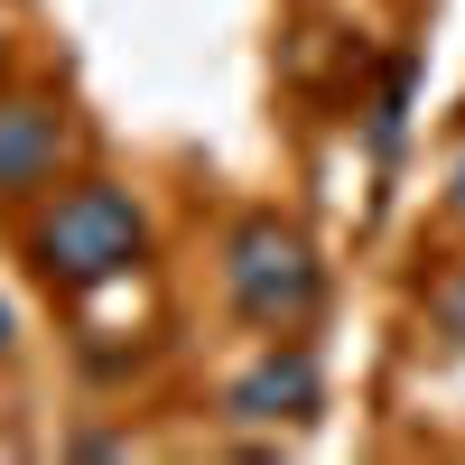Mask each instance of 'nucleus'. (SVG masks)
Segmentation results:
<instances>
[{
    "instance_id": "obj_1",
    "label": "nucleus",
    "mask_w": 465,
    "mask_h": 465,
    "mask_svg": "<svg viewBox=\"0 0 465 465\" xmlns=\"http://www.w3.org/2000/svg\"><path fill=\"white\" fill-rule=\"evenodd\" d=\"M19 252H28L47 298L84 307V298L122 289L149 261V214L122 196V186H103V177H65V186H47V205L19 223Z\"/></svg>"
},
{
    "instance_id": "obj_6",
    "label": "nucleus",
    "mask_w": 465,
    "mask_h": 465,
    "mask_svg": "<svg viewBox=\"0 0 465 465\" xmlns=\"http://www.w3.org/2000/svg\"><path fill=\"white\" fill-rule=\"evenodd\" d=\"M10 344H19V317H10V307H0V363H10Z\"/></svg>"
},
{
    "instance_id": "obj_5",
    "label": "nucleus",
    "mask_w": 465,
    "mask_h": 465,
    "mask_svg": "<svg viewBox=\"0 0 465 465\" xmlns=\"http://www.w3.org/2000/svg\"><path fill=\"white\" fill-rule=\"evenodd\" d=\"M429 335L447 344V354H465V261H456L447 280L429 289Z\"/></svg>"
},
{
    "instance_id": "obj_8",
    "label": "nucleus",
    "mask_w": 465,
    "mask_h": 465,
    "mask_svg": "<svg viewBox=\"0 0 465 465\" xmlns=\"http://www.w3.org/2000/svg\"><path fill=\"white\" fill-rule=\"evenodd\" d=\"M0 65H10V19H0Z\"/></svg>"
},
{
    "instance_id": "obj_4",
    "label": "nucleus",
    "mask_w": 465,
    "mask_h": 465,
    "mask_svg": "<svg viewBox=\"0 0 465 465\" xmlns=\"http://www.w3.org/2000/svg\"><path fill=\"white\" fill-rule=\"evenodd\" d=\"M317 401H326V372H317V354H307L298 335H270L261 363H242L223 381L232 429H298V419H317Z\"/></svg>"
},
{
    "instance_id": "obj_2",
    "label": "nucleus",
    "mask_w": 465,
    "mask_h": 465,
    "mask_svg": "<svg viewBox=\"0 0 465 465\" xmlns=\"http://www.w3.org/2000/svg\"><path fill=\"white\" fill-rule=\"evenodd\" d=\"M223 307L252 335H298L326 307L317 242H307L289 214H242V223L223 232Z\"/></svg>"
},
{
    "instance_id": "obj_3",
    "label": "nucleus",
    "mask_w": 465,
    "mask_h": 465,
    "mask_svg": "<svg viewBox=\"0 0 465 465\" xmlns=\"http://www.w3.org/2000/svg\"><path fill=\"white\" fill-rule=\"evenodd\" d=\"M74 168V112L56 94H0V205H28Z\"/></svg>"
},
{
    "instance_id": "obj_7",
    "label": "nucleus",
    "mask_w": 465,
    "mask_h": 465,
    "mask_svg": "<svg viewBox=\"0 0 465 465\" xmlns=\"http://www.w3.org/2000/svg\"><path fill=\"white\" fill-rule=\"evenodd\" d=\"M447 205H456V214H465V159H456V177H447Z\"/></svg>"
}]
</instances>
